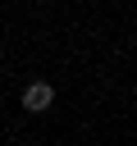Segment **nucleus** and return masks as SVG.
I'll use <instances>...</instances> for the list:
<instances>
[{"instance_id": "f257e3e1", "label": "nucleus", "mask_w": 137, "mask_h": 146, "mask_svg": "<svg viewBox=\"0 0 137 146\" xmlns=\"http://www.w3.org/2000/svg\"><path fill=\"white\" fill-rule=\"evenodd\" d=\"M50 100H55L50 82H32V87L23 91V110H27V114H41V110H50Z\"/></svg>"}]
</instances>
